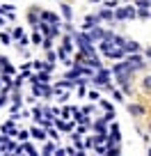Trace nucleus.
<instances>
[{"label": "nucleus", "instance_id": "1", "mask_svg": "<svg viewBox=\"0 0 151 156\" xmlns=\"http://www.w3.org/2000/svg\"><path fill=\"white\" fill-rule=\"evenodd\" d=\"M32 80H34V83H46V80H48V76H44V73L39 76V73H37V76H34Z\"/></svg>", "mask_w": 151, "mask_h": 156}, {"label": "nucleus", "instance_id": "2", "mask_svg": "<svg viewBox=\"0 0 151 156\" xmlns=\"http://www.w3.org/2000/svg\"><path fill=\"white\" fill-rule=\"evenodd\" d=\"M32 136H34V138H39V140H44V138H46V136H44V131H39V129H34Z\"/></svg>", "mask_w": 151, "mask_h": 156}, {"label": "nucleus", "instance_id": "3", "mask_svg": "<svg viewBox=\"0 0 151 156\" xmlns=\"http://www.w3.org/2000/svg\"><path fill=\"white\" fill-rule=\"evenodd\" d=\"M131 112L133 115H142V108L140 106H131Z\"/></svg>", "mask_w": 151, "mask_h": 156}, {"label": "nucleus", "instance_id": "4", "mask_svg": "<svg viewBox=\"0 0 151 156\" xmlns=\"http://www.w3.org/2000/svg\"><path fill=\"white\" fill-rule=\"evenodd\" d=\"M126 51H137V44H133V41H131V44L126 46Z\"/></svg>", "mask_w": 151, "mask_h": 156}, {"label": "nucleus", "instance_id": "5", "mask_svg": "<svg viewBox=\"0 0 151 156\" xmlns=\"http://www.w3.org/2000/svg\"><path fill=\"white\" fill-rule=\"evenodd\" d=\"M144 85H146V87H151V78H146V80H144Z\"/></svg>", "mask_w": 151, "mask_h": 156}]
</instances>
